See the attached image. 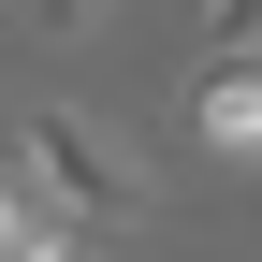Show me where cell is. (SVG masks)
Returning a JSON list of instances; mask_svg holds the SVG:
<instances>
[{
    "label": "cell",
    "instance_id": "6da1fadb",
    "mask_svg": "<svg viewBox=\"0 0 262 262\" xmlns=\"http://www.w3.org/2000/svg\"><path fill=\"white\" fill-rule=\"evenodd\" d=\"M15 175H29V204H44L58 233H146V204H160L146 160H131L102 117H73V102H44L15 131Z\"/></svg>",
    "mask_w": 262,
    "mask_h": 262
},
{
    "label": "cell",
    "instance_id": "277c9868",
    "mask_svg": "<svg viewBox=\"0 0 262 262\" xmlns=\"http://www.w3.org/2000/svg\"><path fill=\"white\" fill-rule=\"evenodd\" d=\"M44 233H58V219L29 204V175H15V160H0V248H44Z\"/></svg>",
    "mask_w": 262,
    "mask_h": 262
},
{
    "label": "cell",
    "instance_id": "7a4b0ae2",
    "mask_svg": "<svg viewBox=\"0 0 262 262\" xmlns=\"http://www.w3.org/2000/svg\"><path fill=\"white\" fill-rule=\"evenodd\" d=\"M189 146L262 160V58H204V73H189Z\"/></svg>",
    "mask_w": 262,
    "mask_h": 262
},
{
    "label": "cell",
    "instance_id": "3957f363",
    "mask_svg": "<svg viewBox=\"0 0 262 262\" xmlns=\"http://www.w3.org/2000/svg\"><path fill=\"white\" fill-rule=\"evenodd\" d=\"M204 58H262V0H204Z\"/></svg>",
    "mask_w": 262,
    "mask_h": 262
},
{
    "label": "cell",
    "instance_id": "5b68a950",
    "mask_svg": "<svg viewBox=\"0 0 262 262\" xmlns=\"http://www.w3.org/2000/svg\"><path fill=\"white\" fill-rule=\"evenodd\" d=\"M88 15H102V0H29V29H88Z\"/></svg>",
    "mask_w": 262,
    "mask_h": 262
}]
</instances>
